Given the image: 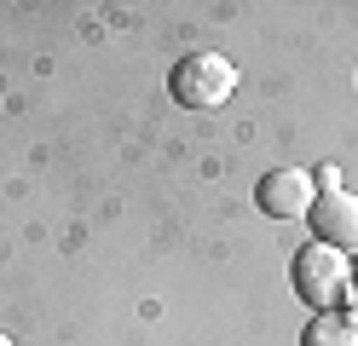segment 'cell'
<instances>
[{
	"label": "cell",
	"mask_w": 358,
	"mask_h": 346,
	"mask_svg": "<svg viewBox=\"0 0 358 346\" xmlns=\"http://www.w3.org/2000/svg\"><path fill=\"white\" fill-rule=\"evenodd\" d=\"M347 283H352V260L329 243H301L295 260H289V289H295L301 306H312V317L341 306Z\"/></svg>",
	"instance_id": "cell-1"
},
{
	"label": "cell",
	"mask_w": 358,
	"mask_h": 346,
	"mask_svg": "<svg viewBox=\"0 0 358 346\" xmlns=\"http://www.w3.org/2000/svg\"><path fill=\"white\" fill-rule=\"evenodd\" d=\"M168 92L179 110H220L237 92V64L226 52H185L168 69Z\"/></svg>",
	"instance_id": "cell-2"
},
{
	"label": "cell",
	"mask_w": 358,
	"mask_h": 346,
	"mask_svg": "<svg viewBox=\"0 0 358 346\" xmlns=\"http://www.w3.org/2000/svg\"><path fill=\"white\" fill-rule=\"evenodd\" d=\"M255 202H260V214H272V219H306L312 202H318V179L306 168H272L255 185Z\"/></svg>",
	"instance_id": "cell-3"
},
{
	"label": "cell",
	"mask_w": 358,
	"mask_h": 346,
	"mask_svg": "<svg viewBox=\"0 0 358 346\" xmlns=\"http://www.w3.org/2000/svg\"><path fill=\"white\" fill-rule=\"evenodd\" d=\"M306 225H312V243L341 248L347 260L358 254V196H352V191L318 196V202H312V214H306Z\"/></svg>",
	"instance_id": "cell-4"
},
{
	"label": "cell",
	"mask_w": 358,
	"mask_h": 346,
	"mask_svg": "<svg viewBox=\"0 0 358 346\" xmlns=\"http://www.w3.org/2000/svg\"><path fill=\"white\" fill-rule=\"evenodd\" d=\"M301 346H358V323H347L341 312H318L301 329Z\"/></svg>",
	"instance_id": "cell-5"
},
{
	"label": "cell",
	"mask_w": 358,
	"mask_h": 346,
	"mask_svg": "<svg viewBox=\"0 0 358 346\" xmlns=\"http://www.w3.org/2000/svg\"><path fill=\"white\" fill-rule=\"evenodd\" d=\"M335 312H341L347 323H358V277H352V283H347V294H341V306H335Z\"/></svg>",
	"instance_id": "cell-6"
},
{
	"label": "cell",
	"mask_w": 358,
	"mask_h": 346,
	"mask_svg": "<svg viewBox=\"0 0 358 346\" xmlns=\"http://www.w3.org/2000/svg\"><path fill=\"white\" fill-rule=\"evenodd\" d=\"M0 346H12V335H0Z\"/></svg>",
	"instance_id": "cell-7"
},
{
	"label": "cell",
	"mask_w": 358,
	"mask_h": 346,
	"mask_svg": "<svg viewBox=\"0 0 358 346\" xmlns=\"http://www.w3.org/2000/svg\"><path fill=\"white\" fill-rule=\"evenodd\" d=\"M352 277H358V254H352Z\"/></svg>",
	"instance_id": "cell-8"
}]
</instances>
